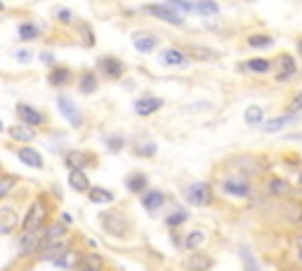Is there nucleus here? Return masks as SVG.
Wrapping results in <instances>:
<instances>
[{"instance_id":"obj_1","label":"nucleus","mask_w":302,"mask_h":271,"mask_svg":"<svg viewBox=\"0 0 302 271\" xmlns=\"http://www.w3.org/2000/svg\"><path fill=\"white\" fill-rule=\"evenodd\" d=\"M45 231H47V229L24 231L22 238H19V252H22V255H31L33 250H38L40 243H45Z\"/></svg>"},{"instance_id":"obj_10","label":"nucleus","mask_w":302,"mask_h":271,"mask_svg":"<svg viewBox=\"0 0 302 271\" xmlns=\"http://www.w3.org/2000/svg\"><path fill=\"white\" fill-rule=\"evenodd\" d=\"M19 224V215L12 208H3L0 210V233H10L15 226Z\"/></svg>"},{"instance_id":"obj_26","label":"nucleus","mask_w":302,"mask_h":271,"mask_svg":"<svg viewBox=\"0 0 302 271\" xmlns=\"http://www.w3.org/2000/svg\"><path fill=\"white\" fill-rule=\"evenodd\" d=\"M196 10H198L201 15H206V17H213V15L220 12V8H217L215 0H198V3H196Z\"/></svg>"},{"instance_id":"obj_46","label":"nucleus","mask_w":302,"mask_h":271,"mask_svg":"<svg viewBox=\"0 0 302 271\" xmlns=\"http://www.w3.org/2000/svg\"><path fill=\"white\" fill-rule=\"evenodd\" d=\"M59 19H64V22H69V19H71L69 10H59Z\"/></svg>"},{"instance_id":"obj_15","label":"nucleus","mask_w":302,"mask_h":271,"mask_svg":"<svg viewBox=\"0 0 302 271\" xmlns=\"http://www.w3.org/2000/svg\"><path fill=\"white\" fill-rule=\"evenodd\" d=\"M19 158H22L26 165H31V168H43V158H40L38 151H33V149L24 147L19 149Z\"/></svg>"},{"instance_id":"obj_19","label":"nucleus","mask_w":302,"mask_h":271,"mask_svg":"<svg viewBox=\"0 0 302 271\" xmlns=\"http://www.w3.org/2000/svg\"><path fill=\"white\" fill-rule=\"evenodd\" d=\"M64 233H66V224H52V226H47V231H45V245H47V243H57V240H64Z\"/></svg>"},{"instance_id":"obj_16","label":"nucleus","mask_w":302,"mask_h":271,"mask_svg":"<svg viewBox=\"0 0 302 271\" xmlns=\"http://www.w3.org/2000/svg\"><path fill=\"white\" fill-rule=\"evenodd\" d=\"M69 184H71V189H76V191H87V189H90L87 177H85V172L83 170H71Z\"/></svg>"},{"instance_id":"obj_48","label":"nucleus","mask_w":302,"mask_h":271,"mask_svg":"<svg viewBox=\"0 0 302 271\" xmlns=\"http://www.w3.org/2000/svg\"><path fill=\"white\" fill-rule=\"evenodd\" d=\"M300 182H302V175H300Z\"/></svg>"},{"instance_id":"obj_24","label":"nucleus","mask_w":302,"mask_h":271,"mask_svg":"<svg viewBox=\"0 0 302 271\" xmlns=\"http://www.w3.org/2000/svg\"><path fill=\"white\" fill-rule=\"evenodd\" d=\"M243 118H246V123H248V125H260V123H262V118H264L262 106H248Z\"/></svg>"},{"instance_id":"obj_6","label":"nucleus","mask_w":302,"mask_h":271,"mask_svg":"<svg viewBox=\"0 0 302 271\" xmlns=\"http://www.w3.org/2000/svg\"><path fill=\"white\" fill-rule=\"evenodd\" d=\"M43 217H45V208L40 203H33L29 215L24 219V231H36V229H43Z\"/></svg>"},{"instance_id":"obj_13","label":"nucleus","mask_w":302,"mask_h":271,"mask_svg":"<svg viewBox=\"0 0 302 271\" xmlns=\"http://www.w3.org/2000/svg\"><path fill=\"white\" fill-rule=\"evenodd\" d=\"M99 69L107 73L109 78H121L123 76V64L118 62V59H114V57H104L99 62Z\"/></svg>"},{"instance_id":"obj_8","label":"nucleus","mask_w":302,"mask_h":271,"mask_svg":"<svg viewBox=\"0 0 302 271\" xmlns=\"http://www.w3.org/2000/svg\"><path fill=\"white\" fill-rule=\"evenodd\" d=\"M161 106H163V99H158V97H142V99L135 101V111L140 116H151Z\"/></svg>"},{"instance_id":"obj_27","label":"nucleus","mask_w":302,"mask_h":271,"mask_svg":"<svg viewBox=\"0 0 302 271\" xmlns=\"http://www.w3.org/2000/svg\"><path fill=\"white\" fill-rule=\"evenodd\" d=\"M17 33H19V38L22 40H33L38 38V26H33V24H22L19 29H17Z\"/></svg>"},{"instance_id":"obj_35","label":"nucleus","mask_w":302,"mask_h":271,"mask_svg":"<svg viewBox=\"0 0 302 271\" xmlns=\"http://www.w3.org/2000/svg\"><path fill=\"white\" fill-rule=\"evenodd\" d=\"M196 57V59H215L217 54L213 52V50H208V47H194V52H191Z\"/></svg>"},{"instance_id":"obj_41","label":"nucleus","mask_w":302,"mask_h":271,"mask_svg":"<svg viewBox=\"0 0 302 271\" xmlns=\"http://www.w3.org/2000/svg\"><path fill=\"white\" fill-rule=\"evenodd\" d=\"M290 111H293V113H297V111H302V92L297 94V97H295L293 101H290Z\"/></svg>"},{"instance_id":"obj_40","label":"nucleus","mask_w":302,"mask_h":271,"mask_svg":"<svg viewBox=\"0 0 302 271\" xmlns=\"http://www.w3.org/2000/svg\"><path fill=\"white\" fill-rule=\"evenodd\" d=\"M12 184H15V182H12L10 177H5L3 182H0V198H5V196L10 194V189H12Z\"/></svg>"},{"instance_id":"obj_12","label":"nucleus","mask_w":302,"mask_h":271,"mask_svg":"<svg viewBox=\"0 0 302 271\" xmlns=\"http://www.w3.org/2000/svg\"><path fill=\"white\" fill-rule=\"evenodd\" d=\"M17 113H19V118H22L26 125H31V127H36V125H40L43 123V116H40L36 108H31V106H26V104H19L17 106Z\"/></svg>"},{"instance_id":"obj_23","label":"nucleus","mask_w":302,"mask_h":271,"mask_svg":"<svg viewBox=\"0 0 302 271\" xmlns=\"http://www.w3.org/2000/svg\"><path fill=\"white\" fill-rule=\"evenodd\" d=\"M144 186H147V175H142V172H135V175H130V177H128V189H130L132 194L142 191Z\"/></svg>"},{"instance_id":"obj_30","label":"nucleus","mask_w":302,"mask_h":271,"mask_svg":"<svg viewBox=\"0 0 302 271\" xmlns=\"http://www.w3.org/2000/svg\"><path fill=\"white\" fill-rule=\"evenodd\" d=\"M241 259H243V269L246 271H262L260 269V264L255 262V257L250 255V250H246V248L241 250Z\"/></svg>"},{"instance_id":"obj_43","label":"nucleus","mask_w":302,"mask_h":271,"mask_svg":"<svg viewBox=\"0 0 302 271\" xmlns=\"http://www.w3.org/2000/svg\"><path fill=\"white\" fill-rule=\"evenodd\" d=\"M80 33H83V43H85V45H92L94 40L90 38V29H87L85 24H83V26H80Z\"/></svg>"},{"instance_id":"obj_2","label":"nucleus","mask_w":302,"mask_h":271,"mask_svg":"<svg viewBox=\"0 0 302 271\" xmlns=\"http://www.w3.org/2000/svg\"><path fill=\"white\" fill-rule=\"evenodd\" d=\"M102 224L107 229L109 233H114V236H125L128 233V219H125L121 212H104L102 215Z\"/></svg>"},{"instance_id":"obj_44","label":"nucleus","mask_w":302,"mask_h":271,"mask_svg":"<svg viewBox=\"0 0 302 271\" xmlns=\"http://www.w3.org/2000/svg\"><path fill=\"white\" fill-rule=\"evenodd\" d=\"M107 144H109V149H111V151H118V149L123 147V144H121V137H116V140H109Z\"/></svg>"},{"instance_id":"obj_38","label":"nucleus","mask_w":302,"mask_h":271,"mask_svg":"<svg viewBox=\"0 0 302 271\" xmlns=\"http://www.w3.org/2000/svg\"><path fill=\"white\" fill-rule=\"evenodd\" d=\"M184 219H186L184 212H175V215H168V219H165V222H168V226H177V224H182Z\"/></svg>"},{"instance_id":"obj_21","label":"nucleus","mask_w":302,"mask_h":271,"mask_svg":"<svg viewBox=\"0 0 302 271\" xmlns=\"http://www.w3.org/2000/svg\"><path fill=\"white\" fill-rule=\"evenodd\" d=\"M97 90V78H94V73H90V71H85L83 76H80V92L83 94H90Z\"/></svg>"},{"instance_id":"obj_42","label":"nucleus","mask_w":302,"mask_h":271,"mask_svg":"<svg viewBox=\"0 0 302 271\" xmlns=\"http://www.w3.org/2000/svg\"><path fill=\"white\" fill-rule=\"evenodd\" d=\"M206 108H210V104L201 101V104H191V106H186V108H184V113H189V111H206Z\"/></svg>"},{"instance_id":"obj_33","label":"nucleus","mask_w":302,"mask_h":271,"mask_svg":"<svg viewBox=\"0 0 302 271\" xmlns=\"http://www.w3.org/2000/svg\"><path fill=\"white\" fill-rule=\"evenodd\" d=\"M246 66H248L253 73H267V71H269V62H267V59H250Z\"/></svg>"},{"instance_id":"obj_29","label":"nucleus","mask_w":302,"mask_h":271,"mask_svg":"<svg viewBox=\"0 0 302 271\" xmlns=\"http://www.w3.org/2000/svg\"><path fill=\"white\" fill-rule=\"evenodd\" d=\"M66 161H69V165L73 168V170H80V168L85 165L83 161H90V156L83 154V151H73V154H69V158H66Z\"/></svg>"},{"instance_id":"obj_5","label":"nucleus","mask_w":302,"mask_h":271,"mask_svg":"<svg viewBox=\"0 0 302 271\" xmlns=\"http://www.w3.org/2000/svg\"><path fill=\"white\" fill-rule=\"evenodd\" d=\"M57 106H59V111H62V116L66 118V120H69V123L73 125V127H80V125H83V116H80V111H78V106L69 99V97H64V94H62V97L57 99Z\"/></svg>"},{"instance_id":"obj_37","label":"nucleus","mask_w":302,"mask_h":271,"mask_svg":"<svg viewBox=\"0 0 302 271\" xmlns=\"http://www.w3.org/2000/svg\"><path fill=\"white\" fill-rule=\"evenodd\" d=\"M271 191H274V194H286L288 191V184L286 182H283V179H274V182H271Z\"/></svg>"},{"instance_id":"obj_3","label":"nucleus","mask_w":302,"mask_h":271,"mask_svg":"<svg viewBox=\"0 0 302 271\" xmlns=\"http://www.w3.org/2000/svg\"><path fill=\"white\" fill-rule=\"evenodd\" d=\"M144 12L151 15V17H156V19H163V22H168V24H175V26H179V24L184 22L182 15H177V10L170 8V5H144Z\"/></svg>"},{"instance_id":"obj_25","label":"nucleus","mask_w":302,"mask_h":271,"mask_svg":"<svg viewBox=\"0 0 302 271\" xmlns=\"http://www.w3.org/2000/svg\"><path fill=\"white\" fill-rule=\"evenodd\" d=\"M102 269V257L99 255H87L80 262V271H99Z\"/></svg>"},{"instance_id":"obj_39","label":"nucleus","mask_w":302,"mask_h":271,"mask_svg":"<svg viewBox=\"0 0 302 271\" xmlns=\"http://www.w3.org/2000/svg\"><path fill=\"white\" fill-rule=\"evenodd\" d=\"M137 154L140 156H154L156 154V144L154 142H147L144 147H137Z\"/></svg>"},{"instance_id":"obj_22","label":"nucleus","mask_w":302,"mask_h":271,"mask_svg":"<svg viewBox=\"0 0 302 271\" xmlns=\"http://www.w3.org/2000/svg\"><path fill=\"white\" fill-rule=\"evenodd\" d=\"M90 201L92 203H111L114 201V194L107 191V189H102V186H94V189H90Z\"/></svg>"},{"instance_id":"obj_17","label":"nucleus","mask_w":302,"mask_h":271,"mask_svg":"<svg viewBox=\"0 0 302 271\" xmlns=\"http://www.w3.org/2000/svg\"><path fill=\"white\" fill-rule=\"evenodd\" d=\"M10 134H12V140H17V142H31L36 132H33L31 125L24 123V125H15V127L10 130Z\"/></svg>"},{"instance_id":"obj_18","label":"nucleus","mask_w":302,"mask_h":271,"mask_svg":"<svg viewBox=\"0 0 302 271\" xmlns=\"http://www.w3.org/2000/svg\"><path fill=\"white\" fill-rule=\"evenodd\" d=\"M281 73H279V80H288L290 76H295V71H297V66H295V59L290 57V54H283L281 57Z\"/></svg>"},{"instance_id":"obj_4","label":"nucleus","mask_w":302,"mask_h":271,"mask_svg":"<svg viewBox=\"0 0 302 271\" xmlns=\"http://www.w3.org/2000/svg\"><path fill=\"white\" fill-rule=\"evenodd\" d=\"M186 198H189V203H194V205H208V203L213 201V191H210L208 184L196 182V184L186 186Z\"/></svg>"},{"instance_id":"obj_34","label":"nucleus","mask_w":302,"mask_h":271,"mask_svg":"<svg viewBox=\"0 0 302 271\" xmlns=\"http://www.w3.org/2000/svg\"><path fill=\"white\" fill-rule=\"evenodd\" d=\"M248 43H250V47H269L271 38H267V36H250Z\"/></svg>"},{"instance_id":"obj_14","label":"nucleus","mask_w":302,"mask_h":271,"mask_svg":"<svg viewBox=\"0 0 302 271\" xmlns=\"http://www.w3.org/2000/svg\"><path fill=\"white\" fill-rule=\"evenodd\" d=\"M163 201H165V196L161 194V191H149V194L142 196V205L149 210V212H154V210H158L163 205Z\"/></svg>"},{"instance_id":"obj_28","label":"nucleus","mask_w":302,"mask_h":271,"mask_svg":"<svg viewBox=\"0 0 302 271\" xmlns=\"http://www.w3.org/2000/svg\"><path fill=\"white\" fill-rule=\"evenodd\" d=\"M69 80H71L69 69H54L52 73H50V83H52V85H64V83H69Z\"/></svg>"},{"instance_id":"obj_45","label":"nucleus","mask_w":302,"mask_h":271,"mask_svg":"<svg viewBox=\"0 0 302 271\" xmlns=\"http://www.w3.org/2000/svg\"><path fill=\"white\" fill-rule=\"evenodd\" d=\"M17 59H22V62H29V59H31V54H29V52H17Z\"/></svg>"},{"instance_id":"obj_9","label":"nucleus","mask_w":302,"mask_h":271,"mask_svg":"<svg viewBox=\"0 0 302 271\" xmlns=\"http://www.w3.org/2000/svg\"><path fill=\"white\" fill-rule=\"evenodd\" d=\"M161 62L165 64V66H184V64L189 62V57H186L182 50H177V47H170V50H165V52L161 54Z\"/></svg>"},{"instance_id":"obj_32","label":"nucleus","mask_w":302,"mask_h":271,"mask_svg":"<svg viewBox=\"0 0 302 271\" xmlns=\"http://www.w3.org/2000/svg\"><path fill=\"white\" fill-rule=\"evenodd\" d=\"M290 120H295V116H279V118H274V120H269V123L264 125V130H267V132H276V130H281L286 123H290Z\"/></svg>"},{"instance_id":"obj_31","label":"nucleus","mask_w":302,"mask_h":271,"mask_svg":"<svg viewBox=\"0 0 302 271\" xmlns=\"http://www.w3.org/2000/svg\"><path fill=\"white\" fill-rule=\"evenodd\" d=\"M203 240H206V236H203V231H191L189 236H184V248H189V250H194V248H198Z\"/></svg>"},{"instance_id":"obj_47","label":"nucleus","mask_w":302,"mask_h":271,"mask_svg":"<svg viewBox=\"0 0 302 271\" xmlns=\"http://www.w3.org/2000/svg\"><path fill=\"white\" fill-rule=\"evenodd\" d=\"M300 262H302V250H300Z\"/></svg>"},{"instance_id":"obj_11","label":"nucleus","mask_w":302,"mask_h":271,"mask_svg":"<svg viewBox=\"0 0 302 271\" xmlns=\"http://www.w3.org/2000/svg\"><path fill=\"white\" fill-rule=\"evenodd\" d=\"M222 191L229 196H239V198H246L250 194V186L246 182H236V179H227L222 182Z\"/></svg>"},{"instance_id":"obj_36","label":"nucleus","mask_w":302,"mask_h":271,"mask_svg":"<svg viewBox=\"0 0 302 271\" xmlns=\"http://www.w3.org/2000/svg\"><path fill=\"white\" fill-rule=\"evenodd\" d=\"M170 8H179V10H184V12H191V10H196V3H189V0H170Z\"/></svg>"},{"instance_id":"obj_20","label":"nucleus","mask_w":302,"mask_h":271,"mask_svg":"<svg viewBox=\"0 0 302 271\" xmlns=\"http://www.w3.org/2000/svg\"><path fill=\"white\" fill-rule=\"evenodd\" d=\"M132 43H135V47H137L140 52H151L158 40H156L154 36H135V38H132Z\"/></svg>"},{"instance_id":"obj_7","label":"nucleus","mask_w":302,"mask_h":271,"mask_svg":"<svg viewBox=\"0 0 302 271\" xmlns=\"http://www.w3.org/2000/svg\"><path fill=\"white\" fill-rule=\"evenodd\" d=\"M186 271H208L213 266V259L208 255H203V252H191V255L186 257L184 262H182Z\"/></svg>"}]
</instances>
